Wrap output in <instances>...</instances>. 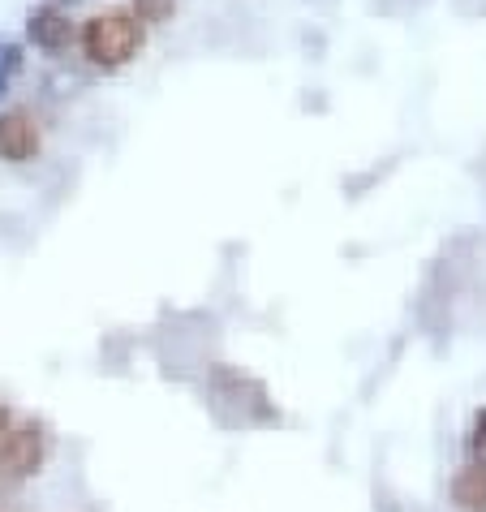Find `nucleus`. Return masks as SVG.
Returning <instances> with one entry per match:
<instances>
[{"label":"nucleus","mask_w":486,"mask_h":512,"mask_svg":"<svg viewBox=\"0 0 486 512\" xmlns=\"http://www.w3.org/2000/svg\"><path fill=\"white\" fill-rule=\"evenodd\" d=\"M22 65H26V48L22 44H5V39H0V95H9L13 78L22 74Z\"/></svg>","instance_id":"6e6552de"},{"label":"nucleus","mask_w":486,"mask_h":512,"mask_svg":"<svg viewBox=\"0 0 486 512\" xmlns=\"http://www.w3.org/2000/svg\"><path fill=\"white\" fill-rule=\"evenodd\" d=\"M48 461V435L39 422H13L0 431V478L26 482Z\"/></svg>","instance_id":"7ed1b4c3"},{"label":"nucleus","mask_w":486,"mask_h":512,"mask_svg":"<svg viewBox=\"0 0 486 512\" xmlns=\"http://www.w3.org/2000/svg\"><path fill=\"white\" fill-rule=\"evenodd\" d=\"M130 13H134L142 26H164V22H173L177 0H134Z\"/></svg>","instance_id":"0eeeda50"},{"label":"nucleus","mask_w":486,"mask_h":512,"mask_svg":"<svg viewBox=\"0 0 486 512\" xmlns=\"http://www.w3.org/2000/svg\"><path fill=\"white\" fill-rule=\"evenodd\" d=\"M74 39H78V31H74V22H69V13L61 5H52V0H44V5H35L26 13V44L35 52L61 56V52H69Z\"/></svg>","instance_id":"20e7f679"},{"label":"nucleus","mask_w":486,"mask_h":512,"mask_svg":"<svg viewBox=\"0 0 486 512\" xmlns=\"http://www.w3.org/2000/svg\"><path fill=\"white\" fill-rule=\"evenodd\" d=\"M452 500L461 512H486V465L469 461L461 474L452 478Z\"/></svg>","instance_id":"423d86ee"},{"label":"nucleus","mask_w":486,"mask_h":512,"mask_svg":"<svg viewBox=\"0 0 486 512\" xmlns=\"http://www.w3.org/2000/svg\"><path fill=\"white\" fill-rule=\"evenodd\" d=\"M147 44V26H142L130 9H104V13H91L78 31V48L82 56L112 74V69H125Z\"/></svg>","instance_id":"f257e3e1"},{"label":"nucleus","mask_w":486,"mask_h":512,"mask_svg":"<svg viewBox=\"0 0 486 512\" xmlns=\"http://www.w3.org/2000/svg\"><path fill=\"white\" fill-rule=\"evenodd\" d=\"M207 396H211V409L233 405V414L224 418V426H271V422H280V409L267 401L263 383L228 371V366H216V371L207 375Z\"/></svg>","instance_id":"f03ea898"},{"label":"nucleus","mask_w":486,"mask_h":512,"mask_svg":"<svg viewBox=\"0 0 486 512\" xmlns=\"http://www.w3.org/2000/svg\"><path fill=\"white\" fill-rule=\"evenodd\" d=\"M39 142H44V134H39L35 112H26V108H5L0 112V160H9V164L35 160Z\"/></svg>","instance_id":"39448f33"},{"label":"nucleus","mask_w":486,"mask_h":512,"mask_svg":"<svg viewBox=\"0 0 486 512\" xmlns=\"http://www.w3.org/2000/svg\"><path fill=\"white\" fill-rule=\"evenodd\" d=\"M52 5H65V0H52Z\"/></svg>","instance_id":"9d476101"},{"label":"nucleus","mask_w":486,"mask_h":512,"mask_svg":"<svg viewBox=\"0 0 486 512\" xmlns=\"http://www.w3.org/2000/svg\"><path fill=\"white\" fill-rule=\"evenodd\" d=\"M465 452H469V461L486 465V409H478L474 426H469V435H465Z\"/></svg>","instance_id":"1a4fd4ad"}]
</instances>
